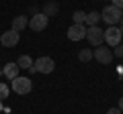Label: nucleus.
Instances as JSON below:
<instances>
[{
  "label": "nucleus",
  "mask_w": 123,
  "mask_h": 114,
  "mask_svg": "<svg viewBox=\"0 0 123 114\" xmlns=\"http://www.w3.org/2000/svg\"><path fill=\"white\" fill-rule=\"evenodd\" d=\"M31 88H33V83H31L29 78H21V75H17V78L12 79V90L17 94H29Z\"/></svg>",
  "instance_id": "4"
},
{
  "label": "nucleus",
  "mask_w": 123,
  "mask_h": 114,
  "mask_svg": "<svg viewBox=\"0 0 123 114\" xmlns=\"http://www.w3.org/2000/svg\"><path fill=\"white\" fill-rule=\"evenodd\" d=\"M78 59H80L82 63H88V61L92 59V51H90V49H80V53H78Z\"/></svg>",
  "instance_id": "14"
},
{
  "label": "nucleus",
  "mask_w": 123,
  "mask_h": 114,
  "mask_svg": "<svg viewBox=\"0 0 123 114\" xmlns=\"http://www.w3.org/2000/svg\"><path fill=\"white\" fill-rule=\"evenodd\" d=\"M2 73H4L6 79H10V82H12V79L18 75V65H17V63H6L4 69H2Z\"/></svg>",
  "instance_id": "10"
},
{
  "label": "nucleus",
  "mask_w": 123,
  "mask_h": 114,
  "mask_svg": "<svg viewBox=\"0 0 123 114\" xmlns=\"http://www.w3.org/2000/svg\"><path fill=\"white\" fill-rule=\"evenodd\" d=\"M53 67H55V63H53L51 57H39L37 61H33V65L29 69H31V73H37V71L39 73H51Z\"/></svg>",
  "instance_id": "1"
},
{
  "label": "nucleus",
  "mask_w": 123,
  "mask_h": 114,
  "mask_svg": "<svg viewBox=\"0 0 123 114\" xmlns=\"http://www.w3.org/2000/svg\"><path fill=\"white\" fill-rule=\"evenodd\" d=\"M86 37V26L84 25H72L68 29V39L70 41H82Z\"/></svg>",
  "instance_id": "8"
},
{
  "label": "nucleus",
  "mask_w": 123,
  "mask_h": 114,
  "mask_svg": "<svg viewBox=\"0 0 123 114\" xmlns=\"http://www.w3.org/2000/svg\"><path fill=\"white\" fill-rule=\"evenodd\" d=\"M92 59H97L98 63H103V65H109L111 61H113V51L107 47H98L92 51Z\"/></svg>",
  "instance_id": "5"
},
{
  "label": "nucleus",
  "mask_w": 123,
  "mask_h": 114,
  "mask_svg": "<svg viewBox=\"0 0 123 114\" xmlns=\"http://www.w3.org/2000/svg\"><path fill=\"white\" fill-rule=\"evenodd\" d=\"M107 114H121V110L119 108H111V110H107Z\"/></svg>",
  "instance_id": "20"
},
{
  "label": "nucleus",
  "mask_w": 123,
  "mask_h": 114,
  "mask_svg": "<svg viewBox=\"0 0 123 114\" xmlns=\"http://www.w3.org/2000/svg\"><path fill=\"white\" fill-rule=\"evenodd\" d=\"M4 98H8V86L0 82V100H4Z\"/></svg>",
  "instance_id": "17"
},
{
  "label": "nucleus",
  "mask_w": 123,
  "mask_h": 114,
  "mask_svg": "<svg viewBox=\"0 0 123 114\" xmlns=\"http://www.w3.org/2000/svg\"><path fill=\"white\" fill-rule=\"evenodd\" d=\"M98 21H101V12H97V10H92V12H88L86 14V25L88 26H97L98 25Z\"/></svg>",
  "instance_id": "12"
},
{
  "label": "nucleus",
  "mask_w": 123,
  "mask_h": 114,
  "mask_svg": "<svg viewBox=\"0 0 123 114\" xmlns=\"http://www.w3.org/2000/svg\"><path fill=\"white\" fill-rule=\"evenodd\" d=\"M72 18H74V25H82V22L86 21V12H82V10H76V12L72 14Z\"/></svg>",
  "instance_id": "15"
},
{
  "label": "nucleus",
  "mask_w": 123,
  "mask_h": 114,
  "mask_svg": "<svg viewBox=\"0 0 123 114\" xmlns=\"http://www.w3.org/2000/svg\"><path fill=\"white\" fill-rule=\"evenodd\" d=\"M113 57H123V43H119L113 51Z\"/></svg>",
  "instance_id": "18"
},
{
  "label": "nucleus",
  "mask_w": 123,
  "mask_h": 114,
  "mask_svg": "<svg viewBox=\"0 0 123 114\" xmlns=\"http://www.w3.org/2000/svg\"><path fill=\"white\" fill-rule=\"evenodd\" d=\"M17 65H18V69H29V67L33 65V59H31L29 55H21L18 61H17Z\"/></svg>",
  "instance_id": "13"
},
{
  "label": "nucleus",
  "mask_w": 123,
  "mask_h": 114,
  "mask_svg": "<svg viewBox=\"0 0 123 114\" xmlns=\"http://www.w3.org/2000/svg\"><path fill=\"white\" fill-rule=\"evenodd\" d=\"M0 43L4 45V47H14V45L18 43V33L17 31H4L2 33V37H0Z\"/></svg>",
  "instance_id": "9"
},
{
  "label": "nucleus",
  "mask_w": 123,
  "mask_h": 114,
  "mask_svg": "<svg viewBox=\"0 0 123 114\" xmlns=\"http://www.w3.org/2000/svg\"><path fill=\"white\" fill-rule=\"evenodd\" d=\"M119 110H123V98H119Z\"/></svg>",
  "instance_id": "22"
},
{
  "label": "nucleus",
  "mask_w": 123,
  "mask_h": 114,
  "mask_svg": "<svg viewBox=\"0 0 123 114\" xmlns=\"http://www.w3.org/2000/svg\"><path fill=\"white\" fill-rule=\"evenodd\" d=\"M84 39H88V43L94 45V47H101L103 41H105V31H103L101 26H86V37Z\"/></svg>",
  "instance_id": "3"
},
{
  "label": "nucleus",
  "mask_w": 123,
  "mask_h": 114,
  "mask_svg": "<svg viewBox=\"0 0 123 114\" xmlns=\"http://www.w3.org/2000/svg\"><path fill=\"white\" fill-rule=\"evenodd\" d=\"M121 31H119L117 26H109L105 31V43L109 45V47H117L119 43H121Z\"/></svg>",
  "instance_id": "6"
},
{
  "label": "nucleus",
  "mask_w": 123,
  "mask_h": 114,
  "mask_svg": "<svg viewBox=\"0 0 123 114\" xmlns=\"http://www.w3.org/2000/svg\"><path fill=\"white\" fill-rule=\"evenodd\" d=\"M0 110H2V100H0Z\"/></svg>",
  "instance_id": "23"
},
{
  "label": "nucleus",
  "mask_w": 123,
  "mask_h": 114,
  "mask_svg": "<svg viewBox=\"0 0 123 114\" xmlns=\"http://www.w3.org/2000/svg\"><path fill=\"white\" fill-rule=\"evenodd\" d=\"M121 16H123V12L117 8V6H113V4L105 6V8H103V14H101V18H103L109 26H115L119 21H121Z\"/></svg>",
  "instance_id": "2"
},
{
  "label": "nucleus",
  "mask_w": 123,
  "mask_h": 114,
  "mask_svg": "<svg viewBox=\"0 0 123 114\" xmlns=\"http://www.w3.org/2000/svg\"><path fill=\"white\" fill-rule=\"evenodd\" d=\"M0 75H2V67H0Z\"/></svg>",
  "instance_id": "24"
},
{
  "label": "nucleus",
  "mask_w": 123,
  "mask_h": 114,
  "mask_svg": "<svg viewBox=\"0 0 123 114\" xmlns=\"http://www.w3.org/2000/svg\"><path fill=\"white\" fill-rule=\"evenodd\" d=\"M119 31H121V35H123V16H121V21H119V26H117Z\"/></svg>",
  "instance_id": "21"
},
{
  "label": "nucleus",
  "mask_w": 123,
  "mask_h": 114,
  "mask_svg": "<svg viewBox=\"0 0 123 114\" xmlns=\"http://www.w3.org/2000/svg\"><path fill=\"white\" fill-rule=\"evenodd\" d=\"M47 22H49V18L45 16L43 12H39V14H35V16H31L29 26H31V29H33L35 33H39V31H43L45 26H47Z\"/></svg>",
  "instance_id": "7"
},
{
  "label": "nucleus",
  "mask_w": 123,
  "mask_h": 114,
  "mask_svg": "<svg viewBox=\"0 0 123 114\" xmlns=\"http://www.w3.org/2000/svg\"><path fill=\"white\" fill-rule=\"evenodd\" d=\"M25 26H29V21H27V16H14L12 18V31H17V33H21Z\"/></svg>",
  "instance_id": "11"
},
{
  "label": "nucleus",
  "mask_w": 123,
  "mask_h": 114,
  "mask_svg": "<svg viewBox=\"0 0 123 114\" xmlns=\"http://www.w3.org/2000/svg\"><path fill=\"white\" fill-rule=\"evenodd\" d=\"M113 6H117L119 10H123V0H113Z\"/></svg>",
  "instance_id": "19"
},
{
  "label": "nucleus",
  "mask_w": 123,
  "mask_h": 114,
  "mask_svg": "<svg viewBox=\"0 0 123 114\" xmlns=\"http://www.w3.org/2000/svg\"><path fill=\"white\" fill-rule=\"evenodd\" d=\"M51 12H53V14L57 12V4H55V2H49V4L45 6V12H43V14H45L47 18H49V14H51Z\"/></svg>",
  "instance_id": "16"
}]
</instances>
